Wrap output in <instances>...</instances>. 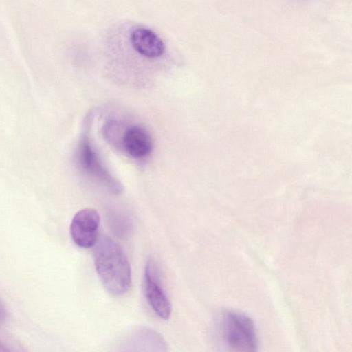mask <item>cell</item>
Returning <instances> with one entry per match:
<instances>
[{
  "label": "cell",
  "instance_id": "5b68a950",
  "mask_svg": "<svg viewBox=\"0 0 352 352\" xmlns=\"http://www.w3.org/2000/svg\"><path fill=\"white\" fill-rule=\"evenodd\" d=\"M99 226L100 216L97 211L91 208L80 210L74 216L70 225L73 241L83 248L94 246L98 239Z\"/></svg>",
  "mask_w": 352,
  "mask_h": 352
},
{
  "label": "cell",
  "instance_id": "6da1fadb",
  "mask_svg": "<svg viewBox=\"0 0 352 352\" xmlns=\"http://www.w3.org/2000/svg\"><path fill=\"white\" fill-rule=\"evenodd\" d=\"M94 260L97 274L109 293L121 296L129 291L131 285L130 264L115 241L106 235L100 236L94 245Z\"/></svg>",
  "mask_w": 352,
  "mask_h": 352
},
{
  "label": "cell",
  "instance_id": "7a4b0ae2",
  "mask_svg": "<svg viewBox=\"0 0 352 352\" xmlns=\"http://www.w3.org/2000/svg\"><path fill=\"white\" fill-rule=\"evenodd\" d=\"M217 337L223 352H258V338L252 320L234 311L222 313L217 323Z\"/></svg>",
  "mask_w": 352,
  "mask_h": 352
},
{
  "label": "cell",
  "instance_id": "3957f363",
  "mask_svg": "<svg viewBox=\"0 0 352 352\" xmlns=\"http://www.w3.org/2000/svg\"><path fill=\"white\" fill-rule=\"evenodd\" d=\"M78 161L86 174L100 183L111 193L120 195L123 192L122 183L103 165L87 135H85L80 143Z\"/></svg>",
  "mask_w": 352,
  "mask_h": 352
},
{
  "label": "cell",
  "instance_id": "9c48e42d",
  "mask_svg": "<svg viewBox=\"0 0 352 352\" xmlns=\"http://www.w3.org/2000/svg\"><path fill=\"white\" fill-rule=\"evenodd\" d=\"M110 224L112 231L119 237L128 236L132 229L130 219L124 214L115 212L110 215Z\"/></svg>",
  "mask_w": 352,
  "mask_h": 352
},
{
  "label": "cell",
  "instance_id": "ba28073f",
  "mask_svg": "<svg viewBox=\"0 0 352 352\" xmlns=\"http://www.w3.org/2000/svg\"><path fill=\"white\" fill-rule=\"evenodd\" d=\"M122 146L131 157L142 159L151 153L153 142L149 133L140 126L127 129L122 138Z\"/></svg>",
  "mask_w": 352,
  "mask_h": 352
},
{
  "label": "cell",
  "instance_id": "52a82bcc",
  "mask_svg": "<svg viewBox=\"0 0 352 352\" xmlns=\"http://www.w3.org/2000/svg\"><path fill=\"white\" fill-rule=\"evenodd\" d=\"M130 41L134 50L147 58L161 56L165 50V45L160 37L152 30L138 28L130 35Z\"/></svg>",
  "mask_w": 352,
  "mask_h": 352
},
{
  "label": "cell",
  "instance_id": "277c9868",
  "mask_svg": "<svg viewBox=\"0 0 352 352\" xmlns=\"http://www.w3.org/2000/svg\"><path fill=\"white\" fill-rule=\"evenodd\" d=\"M145 296L155 314L162 320H168L172 311L170 301L162 286L155 261L149 258L144 275Z\"/></svg>",
  "mask_w": 352,
  "mask_h": 352
},
{
  "label": "cell",
  "instance_id": "30bf717a",
  "mask_svg": "<svg viewBox=\"0 0 352 352\" xmlns=\"http://www.w3.org/2000/svg\"><path fill=\"white\" fill-rule=\"evenodd\" d=\"M0 352H10L1 342H0Z\"/></svg>",
  "mask_w": 352,
  "mask_h": 352
},
{
  "label": "cell",
  "instance_id": "8992f818",
  "mask_svg": "<svg viewBox=\"0 0 352 352\" xmlns=\"http://www.w3.org/2000/svg\"><path fill=\"white\" fill-rule=\"evenodd\" d=\"M120 352H166V344L156 331L143 329L126 340Z\"/></svg>",
  "mask_w": 352,
  "mask_h": 352
}]
</instances>
